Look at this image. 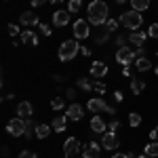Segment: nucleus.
Masks as SVG:
<instances>
[{"label": "nucleus", "instance_id": "nucleus-40", "mask_svg": "<svg viewBox=\"0 0 158 158\" xmlns=\"http://www.w3.org/2000/svg\"><path fill=\"white\" fill-rule=\"evenodd\" d=\"M124 42H127V38H124V36H118V38H116V44H118L120 49L124 47Z\"/></svg>", "mask_w": 158, "mask_h": 158}, {"label": "nucleus", "instance_id": "nucleus-7", "mask_svg": "<svg viewBox=\"0 0 158 158\" xmlns=\"http://www.w3.org/2000/svg\"><path fill=\"white\" fill-rule=\"evenodd\" d=\"M74 38L76 40H82V38H89V34H91V30H89V21H85V19H78L76 23H74Z\"/></svg>", "mask_w": 158, "mask_h": 158}, {"label": "nucleus", "instance_id": "nucleus-12", "mask_svg": "<svg viewBox=\"0 0 158 158\" xmlns=\"http://www.w3.org/2000/svg\"><path fill=\"white\" fill-rule=\"evenodd\" d=\"M68 120H70V118H68V114L55 116V118H53V124H51V127H53V131H55V133H63V131H65V127H68Z\"/></svg>", "mask_w": 158, "mask_h": 158}, {"label": "nucleus", "instance_id": "nucleus-8", "mask_svg": "<svg viewBox=\"0 0 158 158\" xmlns=\"http://www.w3.org/2000/svg\"><path fill=\"white\" fill-rule=\"evenodd\" d=\"M120 146V141H118V137H116V133H103V139H101V148H106V150H116V148Z\"/></svg>", "mask_w": 158, "mask_h": 158}, {"label": "nucleus", "instance_id": "nucleus-23", "mask_svg": "<svg viewBox=\"0 0 158 158\" xmlns=\"http://www.w3.org/2000/svg\"><path fill=\"white\" fill-rule=\"evenodd\" d=\"M148 6H150V0H131V9L133 11H146Z\"/></svg>", "mask_w": 158, "mask_h": 158}, {"label": "nucleus", "instance_id": "nucleus-13", "mask_svg": "<svg viewBox=\"0 0 158 158\" xmlns=\"http://www.w3.org/2000/svg\"><path fill=\"white\" fill-rule=\"evenodd\" d=\"M108 74V65L103 63V61H93V65H91V76L93 78H103Z\"/></svg>", "mask_w": 158, "mask_h": 158}, {"label": "nucleus", "instance_id": "nucleus-43", "mask_svg": "<svg viewBox=\"0 0 158 158\" xmlns=\"http://www.w3.org/2000/svg\"><path fill=\"white\" fill-rule=\"evenodd\" d=\"M80 51H82V55H86V57L91 55V49H89V47H80Z\"/></svg>", "mask_w": 158, "mask_h": 158}, {"label": "nucleus", "instance_id": "nucleus-18", "mask_svg": "<svg viewBox=\"0 0 158 158\" xmlns=\"http://www.w3.org/2000/svg\"><path fill=\"white\" fill-rule=\"evenodd\" d=\"M21 42H23V44H30V47H36L38 36L32 32V30H23V32H21Z\"/></svg>", "mask_w": 158, "mask_h": 158}, {"label": "nucleus", "instance_id": "nucleus-25", "mask_svg": "<svg viewBox=\"0 0 158 158\" xmlns=\"http://www.w3.org/2000/svg\"><path fill=\"white\" fill-rule=\"evenodd\" d=\"M110 38V30L108 27H103V30H99V34L95 36V44H106Z\"/></svg>", "mask_w": 158, "mask_h": 158}, {"label": "nucleus", "instance_id": "nucleus-4", "mask_svg": "<svg viewBox=\"0 0 158 158\" xmlns=\"http://www.w3.org/2000/svg\"><path fill=\"white\" fill-rule=\"evenodd\" d=\"M86 106H89V110H91L93 114H97V112H108V114H112V116L116 114V110L112 108V106H108L101 97H91Z\"/></svg>", "mask_w": 158, "mask_h": 158}, {"label": "nucleus", "instance_id": "nucleus-21", "mask_svg": "<svg viewBox=\"0 0 158 158\" xmlns=\"http://www.w3.org/2000/svg\"><path fill=\"white\" fill-rule=\"evenodd\" d=\"M51 129H53V127H49V124H38L36 127V137L38 139H47L49 133H51Z\"/></svg>", "mask_w": 158, "mask_h": 158}, {"label": "nucleus", "instance_id": "nucleus-30", "mask_svg": "<svg viewBox=\"0 0 158 158\" xmlns=\"http://www.w3.org/2000/svg\"><path fill=\"white\" fill-rule=\"evenodd\" d=\"M38 30H40V34H42V36H51V32H53L49 23H40V25H38Z\"/></svg>", "mask_w": 158, "mask_h": 158}, {"label": "nucleus", "instance_id": "nucleus-42", "mask_svg": "<svg viewBox=\"0 0 158 158\" xmlns=\"http://www.w3.org/2000/svg\"><path fill=\"white\" fill-rule=\"evenodd\" d=\"M114 99H116L118 103H120V101H122V93H120V91H116V93H114Z\"/></svg>", "mask_w": 158, "mask_h": 158}, {"label": "nucleus", "instance_id": "nucleus-47", "mask_svg": "<svg viewBox=\"0 0 158 158\" xmlns=\"http://www.w3.org/2000/svg\"><path fill=\"white\" fill-rule=\"evenodd\" d=\"M116 2H118V4H122V2H127V0H116Z\"/></svg>", "mask_w": 158, "mask_h": 158}, {"label": "nucleus", "instance_id": "nucleus-39", "mask_svg": "<svg viewBox=\"0 0 158 158\" xmlns=\"http://www.w3.org/2000/svg\"><path fill=\"white\" fill-rule=\"evenodd\" d=\"M44 2H49V0H32V6H34V9H38V6H42Z\"/></svg>", "mask_w": 158, "mask_h": 158}, {"label": "nucleus", "instance_id": "nucleus-31", "mask_svg": "<svg viewBox=\"0 0 158 158\" xmlns=\"http://www.w3.org/2000/svg\"><path fill=\"white\" fill-rule=\"evenodd\" d=\"M118 23H120V21H116V19H108V21H106V27H108L110 32H114V30H118Z\"/></svg>", "mask_w": 158, "mask_h": 158}, {"label": "nucleus", "instance_id": "nucleus-34", "mask_svg": "<svg viewBox=\"0 0 158 158\" xmlns=\"http://www.w3.org/2000/svg\"><path fill=\"white\" fill-rule=\"evenodd\" d=\"M19 158H38V156H36V152H32V150H23L19 154Z\"/></svg>", "mask_w": 158, "mask_h": 158}, {"label": "nucleus", "instance_id": "nucleus-46", "mask_svg": "<svg viewBox=\"0 0 158 158\" xmlns=\"http://www.w3.org/2000/svg\"><path fill=\"white\" fill-rule=\"evenodd\" d=\"M137 158H152V156H148V154H143V156H137Z\"/></svg>", "mask_w": 158, "mask_h": 158}, {"label": "nucleus", "instance_id": "nucleus-16", "mask_svg": "<svg viewBox=\"0 0 158 158\" xmlns=\"http://www.w3.org/2000/svg\"><path fill=\"white\" fill-rule=\"evenodd\" d=\"M99 152H101V148L95 143V141H89L82 150V156L85 158H99Z\"/></svg>", "mask_w": 158, "mask_h": 158}, {"label": "nucleus", "instance_id": "nucleus-45", "mask_svg": "<svg viewBox=\"0 0 158 158\" xmlns=\"http://www.w3.org/2000/svg\"><path fill=\"white\" fill-rule=\"evenodd\" d=\"M51 4H57V2H63V0H49Z\"/></svg>", "mask_w": 158, "mask_h": 158}, {"label": "nucleus", "instance_id": "nucleus-10", "mask_svg": "<svg viewBox=\"0 0 158 158\" xmlns=\"http://www.w3.org/2000/svg\"><path fill=\"white\" fill-rule=\"evenodd\" d=\"M19 23H21V25H27V27H32V25H40V19H38L36 13L27 11V13H21V15H19Z\"/></svg>", "mask_w": 158, "mask_h": 158}, {"label": "nucleus", "instance_id": "nucleus-49", "mask_svg": "<svg viewBox=\"0 0 158 158\" xmlns=\"http://www.w3.org/2000/svg\"><path fill=\"white\" fill-rule=\"evenodd\" d=\"M78 158H85V156H78Z\"/></svg>", "mask_w": 158, "mask_h": 158}, {"label": "nucleus", "instance_id": "nucleus-33", "mask_svg": "<svg viewBox=\"0 0 158 158\" xmlns=\"http://www.w3.org/2000/svg\"><path fill=\"white\" fill-rule=\"evenodd\" d=\"M93 91H97L99 95H103V93H106V85H103V82H97V80H95V86H93Z\"/></svg>", "mask_w": 158, "mask_h": 158}, {"label": "nucleus", "instance_id": "nucleus-32", "mask_svg": "<svg viewBox=\"0 0 158 158\" xmlns=\"http://www.w3.org/2000/svg\"><path fill=\"white\" fill-rule=\"evenodd\" d=\"M148 36L158 38V23H152V25H150V30H148Z\"/></svg>", "mask_w": 158, "mask_h": 158}, {"label": "nucleus", "instance_id": "nucleus-17", "mask_svg": "<svg viewBox=\"0 0 158 158\" xmlns=\"http://www.w3.org/2000/svg\"><path fill=\"white\" fill-rule=\"evenodd\" d=\"M65 114H68V118H70V120H80V118H82V106L72 103L70 108L65 110Z\"/></svg>", "mask_w": 158, "mask_h": 158}, {"label": "nucleus", "instance_id": "nucleus-2", "mask_svg": "<svg viewBox=\"0 0 158 158\" xmlns=\"http://www.w3.org/2000/svg\"><path fill=\"white\" fill-rule=\"evenodd\" d=\"M120 23L127 27V30H139V25L143 23V17L139 11H124L120 15Z\"/></svg>", "mask_w": 158, "mask_h": 158}, {"label": "nucleus", "instance_id": "nucleus-20", "mask_svg": "<svg viewBox=\"0 0 158 158\" xmlns=\"http://www.w3.org/2000/svg\"><path fill=\"white\" fill-rule=\"evenodd\" d=\"M150 65H152V63H150L148 57H137V59H135V68H137L139 72H148V70H150Z\"/></svg>", "mask_w": 158, "mask_h": 158}, {"label": "nucleus", "instance_id": "nucleus-3", "mask_svg": "<svg viewBox=\"0 0 158 158\" xmlns=\"http://www.w3.org/2000/svg\"><path fill=\"white\" fill-rule=\"evenodd\" d=\"M78 42H76V38L74 40H63L59 47V59L61 61H72L76 57V53H78Z\"/></svg>", "mask_w": 158, "mask_h": 158}, {"label": "nucleus", "instance_id": "nucleus-38", "mask_svg": "<svg viewBox=\"0 0 158 158\" xmlns=\"http://www.w3.org/2000/svg\"><path fill=\"white\" fill-rule=\"evenodd\" d=\"M76 97V91H74V89H68V91H65V99H74Z\"/></svg>", "mask_w": 158, "mask_h": 158}, {"label": "nucleus", "instance_id": "nucleus-9", "mask_svg": "<svg viewBox=\"0 0 158 158\" xmlns=\"http://www.w3.org/2000/svg\"><path fill=\"white\" fill-rule=\"evenodd\" d=\"M70 15L72 13L68 11V9L65 11H55L53 13V23L57 25V27H65V25L70 23Z\"/></svg>", "mask_w": 158, "mask_h": 158}, {"label": "nucleus", "instance_id": "nucleus-35", "mask_svg": "<svg viewBox=\"0 0 158 158\" xmlns=\"http://www.w3.org/2000/svg\"><path fill=\"white\" fill-rule=\"evenodd\" d=\"M9 34H11V36H17V34H19V25L9 23Z\"/></svg>", "mask_w": 158, "mask_h": 158}, {"label": "nucleus", "instance_id": "nucleus-11", "mask_svg": "<svg viewBox=\"0 0 158 158\" xmlns=\"http://www.w3.org/2000/svg\"><path fill=\"white\" fill-rule=\"evenodd\" d=\"M78 148H80V143H78V139H76V137H70V139L65 141V146H63V156H65V158L74 156V154L78 152Z\"/></svg>", "mask_w": 158, "mask_h": 158}, {"label": "nucleus", "instance_id": "nucleus-5", "mask_svg": "<svg viewBox=\"0 0 158 158\" xmlns=\"http://www.w3.org/2000/svg\"><path fill=\"white\" fill-rule=\"evenodd\" d=\"M25 129H27V124H25V120L23 118H13L9 124H6V133H11L13 137H23V133H25Z\"/></svg>", "mask_w": 158, "mask_h": 158}, {"label": "nucleus", "instance_id": "nucleus-6", "mask_svg": "<svg viewBox=\"0 0 158 158\" xmlns=\"http://www.w3.org/2000/svg\"><path fill=\"white\" fill-rule=\"evenodd\" d=\"M137 59V53H135L131 47H122V49H118V53H116V61L118 63H122V65H129L131 61Z\"/></svg>", "mask_w": 158, "mask_h": 158}, {"label": "nucleus", "instance_id": "nucleus-37", "mask_svg": "<svg viewBox=\"0 0 158 158\" xmlns=\"http://www.w3.org/2000/svg\"><path fill=\"white\" fill-rule=\"evenodd\" d=\"M118 127H120V122L116 120V118H114V120L110 122V131H112V133H114V131H116V129H118Z\"/></svg>", "mask_w": 158, "mask_h": 158}, {"label": "nucleus", "instance_id": "nucleus-24", "mask_svg": "<svg viewBox=\"0 0 158 158\" xmlns=\"http://www.w3.org/2000/svg\"><path fill=\"white\" fill-rule=\"evenodd\" d=\"M78 86H80L85 93H91V91H93V86H95V82H93L91 78H80V80H78Z\"/></svg>", "mask_w": 158, "mask_h": 158}, {"label": "nucleus", "instance_id": "nucleus-50", "mask_svg": "<svg viewBox=\"0 0 158 158\" xmlns=\"http://www.w3.org/2000/svg\"><path fill=\"white\" fill-rule=\"evenodd\" d=\"M63 158H65V156H63Z\"/></svg>", "mask_w": 158, "mask_h": 158}, {"label": "nucleus", "instance_id": "nucleus-22", "mask_svg": "<svg viewBox=\"0 0 158 158\" xmlns=\"http://www.w3.org/2000/svg\"><path fill=\"white\" fill-rule=\"evenodd\" d=\"M143 86H146L143 80H139V78H131V91H133V95H139V93L143 91Z\"/></svg>", "mask_w": 158, "mask_h": 158}, {"label": "nucleus", "instance_id": "nucleus-27", "mask_svg": "<svg viewBox=\"0 0 158 158\" xmlns=\"http://www.w3.org/2000/svg\"><path fill=\"white\" fill-rule=\"evenodd\" d=\"M129 124H131V127H139V124H141V114L131 112V114H129Z\"/></svg>", "mask_w": 158, "mask_h": 158}, {"label": "nucleus", "instance_id": "nucleus-48", "mask_svg": "<svg viewBox=\"0 0 158 158\" xmlns=\"http://www.w3.org/2000/svg\"><path fill=\"white\" fill-rule=\"evenodd\" d=\"M156 76H158V63H156Z\"/></svg>", "mask_w": 158, "mask_h": 158}, {"label": "nucleus", "instance_id": "nucleus-29", "mask_svg": "<svg viewBox=\"0 0 158 158\" xmlns=\"http://www.w3.org/2000/svg\"><path fill=\"white\" fill-rule=\"evenodd\" d=\"M63 103H65V97H53L51 99V108L53 110H61Z\"/></svg>", "mask_w": 158, "mask_h": 158}, {"label": "nucleus", "instance_id": "nucleus-28", "mask_svg": "<svg viewBox=\"0 0 158 158\" xmlns=\"http://www.w3.org/2000/svg\"><path fill=\"white\" fill-rule=\"evenodd\" d=\"M80 6H82V0H70V2H68V11L70 13H78Z\"/></svg>", "mask_w": 158, "mask_h": 158}, {"label": "nucleus", "instance_id": "nucleus-44", "mask_svg": "<svg viewBox=\"0 0 158 158\" xmlns=\"http://www.w3.org/2000/svg\"><path fill=\"white\" fill-rule=\"evenodd\" d=\"M112 158H129V156H127V154H120V152H116V154H114Z\"/></svg>", "mask_w": 158, "mask_h": 158}, {"label": "nucleus", "instance_id": "nucleus-14", "mask_svg": "<svg viewBox=\"0 0 158 158\" xmlns=\"http://www.w3.org/2000/svg\"><path fill=\"white\" fill-rule=\"evenodd\" d=\"M17 114H19V118H23V120L32 118V114H34V108H32V103H30V101H21V103L17 106Z\"/></svg>", "mask_w": 158, "mask_h": 158}, {"label": "nucleus", "instance_id": "nucleus-15", "mask_svg": "<svg viewBox=\"0 0 158 158\" xmlns=\"http://www.w3.org/2000/svg\"><path fill=\"white\" fill-rule=\"evenodd\" d=\"M146 38H148L146 32H137V30H135V32H131V34H129V42H131L135 49H137V47H143Z\"/></svg>", "mask_w": 158, "mask_h": 158}, {"label": "nucleus", "instance_id": "nucleus-19", "mask_svg": "<svg viewBox=\"0 0 158 158\" xmlns=\"http://www.w3.org/2000/svg\"><path fill=\"white\" fill-rule=\"evenodd\" d=\"M91 129H93L95 133H106V122L101 120L99 116H93V120H91Z\"/></svg>", "mask_w": 158, "mask_h": 158}, {"label": "nucleus", "instance_id": "nucleus-41", "mask_svg": "<svg viewBox=\"0 0 158 158\" xmlns=\"http://www.w3.org/2000/svg\"><path fill=\"white\" fill-rule=\"evenodd\" d=\"M122 74H124V76H131V68H129V65H122Z\"/></svg>", "mask_w": 158, "mask_h": 158}, {"label": "nucleus", "instance_id": "nucleus-36", "mask_svg": "<svg viewBox=\"0 0 158 158\" xmlns=\"http://www.w3.org/2000/svg\"><path fill=\"white\" fill-rule=\"evenodd\" d=\"M150 137H152V141H158V124L150 131Z\"/></svg>", "mask_w": 158, "mask_h": 158}, {"label": "nucleus", "instance_id": "nucleus-1", "mask_svg": "<svg viewBox=\"0 0 158 158\" xmlns=\"http://www.w3.org/2000/svg\"><path fill=\"white\" fill-rule=\"evenodd\" d=\"M106 21H108V4L103 0H93L89 4V23L106 25Z\"/></svg>", "mask_w": 158, "mask_h": 158}, {"label": "nucleus", "instance_id": "nucleus-26", "mask_svg": "<svg viewBox=\"0 0 158 158\" xmlns=\"http://www.w3.org/2000/svg\"><path fill=\"white\" fill-rule=\"evenodd\" d=\"M143 150H146L148 156H158V141H150Z\"/></svg>", "mask_w": 158, "mask_h": 158}]
</instances>
